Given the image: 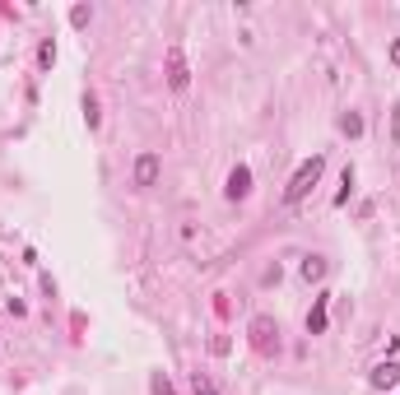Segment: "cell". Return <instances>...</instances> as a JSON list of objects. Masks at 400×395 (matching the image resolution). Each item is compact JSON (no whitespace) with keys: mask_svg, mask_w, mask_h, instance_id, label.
Returning a JSON list of instances; mask_svg holds the SVG:
<instances>
[{"mask_svg":"<svg viewBox=\"0 0 400 395\" xmlns=\"http://www.w3.org/2000/svg\"><path fill=\"white\" fill-rule=\"evenodd\" d=\"M322 172H326V158H322V153H312L308 163H303V167H298V172L289 177V186H284V200H289V205L308 200V196H312V186L322 182Z\"/></svg>","mask_w":400,"mask_h":395,"instance_id":"6da1fadb","label":"cell"},{"mask_svg":"<svg viewBox=\"0 0 400 395\" xmlns=\"http://www.w3.org/2000/svg\"><path fill=\"white\" fill-rule=\"evenodd\" d=\"M251 344H256L261 353L279 349V326H275L270 317H256V321H251Z\"/></svg>","mask_w":400,"mask_h":395,"instance_id":"7a4b0ae2","label":"cell"},{"mask_svg":"<svg viewBox=\"0 0 400 395\" xmlns=\"http://www.w3.org/2000/svg\"><path fill=\"white\" fill-rule=\"evenodd\" d=\"M168 84H172L177 93L191 84V70H186V56H182V47H177V42L168 47Z\"/></svg>","mask_w":400,"mask_h":395,"instance_id":"3957f363","label":"cell"},{"mask_svg":"<svg viewBox=\"0 0 400 395\" xmlns=\"http://www.w3.org/2000/svg\"><path fill=\"white\" fill-rule=\"evenodd\" d=\"M224 196H228V200H247V196H251V167H242V163L233 167V172H228V186H224Z\"/></svg>","mask_w":400,"mask_h":395,"instance_id":"277c9868","label":"cell"},{"mask_svg":"<svg viewBox=\"0 0 400 395\" xmlns=\"http://www.w3.org/2000/svg\"><path fill=\"white\" fill-rule=\"evenodd\" d=\"M158 182V153H140L135 158V186L144 191V186Z\"/></svg>","mask_w":400,"mask_h":395,"instance_id":"5b68a950","label":"cell"},{"mask_svg":"<svg viewBox=\"0 0 400 395\" xmlns=\"http://www.w3.org/2000/svg\"><path fill=\"white\" fill-rule=\"evenodd\" d=\"M372 386H377V391L400 386V363H391V358H386V363H377V367H372Z\"/></svg>","mask_w":400,"mask_h":395,"instance_id":"8992f818","label":"cell"},{"mask_svg":"<svg viewBox=\"0 0 400 395\" xmlns=\"http://www.w3.org/2000/svg\"><path fill=\"white\" fill-rule=\"evenodd\" d=\"M326 307H331V293H317V303L308 312V335H326Z\"/></svg>","mask_w":400,"mask_h":395,"instance_id":"52a82bcc","label":"cell"},{"mask_svg":"<svg viewBox=\"0 0 400 395\" xmlns=\"http://www.w3.org/2000/svg\"><path fill=\"white\" fill-rule=\"evenodd\" d=\"M340 131H344L349 140H358L363 135V117H358V112H344V117H340Z\"/></svg>","mask_w":400,"mask_h":395,"instance_id":"ba28073f","label":"cell"},{"mask_svg":"<svg viewBox=\"0 0 400 395\" xmlns=\"http://www.w3.org/2000/svg\"><path fill=\"white\" fill-rule=\"evenodd\" d=\"M322 274H326V260H322V256H308V260H303V279H308V284H317Z\"/></svg>","mask_w":400,"mask_h":395,"instance_id":"9c48e42d","label":"cell"},{"mask_svg":"<svg viewBox=\"0 0 400 395\" xmlns=\"http://www.w3.org/2000/svg\"><path fill=\"white\" fill-rule=\"evenodd\" d=\"M191 395H219V391H215V381L205 377V372H191Z\"/></svg>","mask_w":400,"mask_h":395,"instance_id":"30bf717a","label":"cell"},{"mask_svg":"<svg viewBox=\"0 0 400 395\" xmlns=\"http://www.w3.org/2000/svg\"><path fill=\"white\" fill-rule=\"evenodd\" d=\"M84 121H89V131H98V121H103V117H98V103H93V93H84Z\"/></svg>","mask_w":400,"mask_h":395,"instance_id":"8fae6325","label":"cell"},{"mask_svg":"<svg viewBox=\"0 0 400 395\" xmlns=\"http://www.w3.org/2000/svg\"><path fill=\"white\" fill-rule=\"evenodd\" d=\"M349 191H354V167H344V177H340V196H335V205H349Z\"/></svg>","mask_w":400,"mask_h":395,"instance_id":"7c38bea8","label":"cell"},{"mask_svg":"<svg viewBox=\"0 0 400 395\" xmlns=\"http://www.w3.org/2000/svg\"><path fill=\"white\" fill-rule=\"evenodd\" d=\"M149 391H154V395H177V391H172V381H168V372H154V377H149Z\"/></svg>","mask_w":400,"mask_h":395,"instance_id":"4fadbf2b","label":"cell"},{"mask_svg":"<svg viewBox=\"0 0 400 395\" xmlns=\"http://www.w3.org/2000/svg\"><path fill=\"white\" fill-rule=\"evenodd\" d=\"M38 65H42V70H51V65H56V42H42V47H38Z\"/></svg>","mask_w":400,"mask_h":395,"instance_id":"5bb4252c","label":"cell"},{"mask_svg":"<svg viewBox=\"0 0 400 395\" xmlns=\"http://www.w3.org/2000/svg\"><path fill=\"white\" fill-rule=\"evenodd\" d=\"M89 19H93V10H89V5H75V10H70V24H75V28H84Z\"/></svg>","mask_w":400,"mask_h":395,"instance_id":"9a60e30c","label":"cell"},{"mask_svg":"<svg viewBox=\"0 0 400 395\" xmlns=\"http://www.w3.org/2000/svg\"><path fill=\"white\" fill-rule=\"evenodd\" d=\"M391 61L400 65V37H396V42H391Z\"/></svg>","mask_w":400,"mask_h":395,"instance_id":"2e32d148","label":"cell"}]
</instances>
